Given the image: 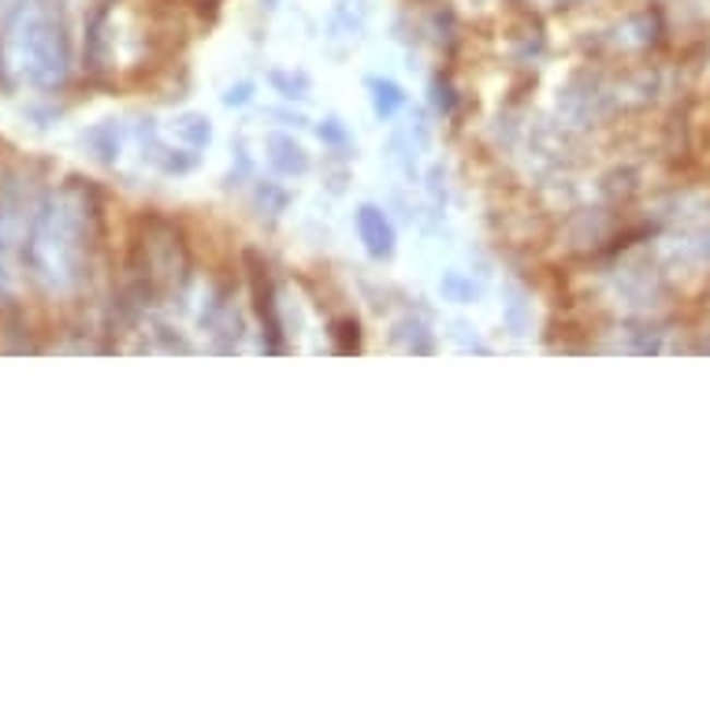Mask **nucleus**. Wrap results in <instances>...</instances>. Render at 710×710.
<instances>
[{"label":"nucleus","instance_id":"4468645a","mask_svg":"<svg viewBox=\"0 0 710 710\" xmlns=\"http://www.w3.org/2000/svg\"><path fill=\"white\" fill-rule=\"evenodd\" d=\"M0 287H4V227H0Z\"/></svg>","mask_w":710,"mask_h":710},{"label":"nucleus","instance_id":"f8f14e48","mask_svg":"<svg viewBox=\"0 0 710 710\" xmlns=\"http://www.w3.org/2000/svg\"><path fill=\"white\" fill-rule=\"evenodd\" d=\"M257 201H272V212H283L287 209V190H280V187H272V182H264L261 190H257Z\"/></svg>","mask_w":710,"mask_h":710},{"label":"nucleus","instance_id":"1a4fd4ad","mask_svg":"<svg viewBox=\"0 0 710 710\" xmlns=\"http://www.w3.org/2000/svg\"><path fill=\"white\" fill-rule=\"evenodd\" d=\"M90 142L97 145V156L105 164H113L116 156H119V134H116V127H97L94 134H90Z\"/></svg>","mask_w":710,"mask_h":710},{"label":"nucleus","instance_id":"9b49d317","mask_svg":"<svg viewBox=\"0 0 710 710\" xmlns=\"http://www.w3.org/2000/svg\"><path fill=\"white\" fill-rule=\"evenodd\" d=\"M250 100H253V82H238V86H230L224 94V105L230 108H242V105H250Z\"/></svg>","mask_w":710,"mask_h":710},{"label":"nucleus","instance_id":"20e7f679","mask_svg":"<svg viewBox=\"0 0 710 710\" xmlns=\"http://www.w3.org/2000/svg\"><path fill=\"white\" fill-rule=\"evenodd\" d=\"M264 153H269V164L280 175H306L309 171V153L301 150V142H294V134H269Z\"/></svg>","mask_w":710,"mask_h":710},{"label":"nucleus","instance_id":"f257e3e1","mask_svg":"<svg viewBox=\"0 0 710 710\" xmlns=\"http://www.w3.org/2000/svg\"><path fill=\"white\" fill-rule=\"evenodd\" d=\"M97 205L90 190L63 187L42 205L31 230V269L52 294H71L82 287L94 250Z\"/></svg>","mask_w":710,"mask_h":710},{"label":"nucleus","instance_id":"ddd939ff","mask_svg":"<svg viewBox=\"0 0 710 710\" xmlns=\"http://www.w3.org/2000/svg\"><path fill=\"white\" fill-rule=\"evenodd\" d=\"M543 8H569V4H580V0H536Z\"/></svg>","mask_w":710,"mask_h":710},{"label":"nucleus","instance_id":"7ed1b4c3","mask_svg":"<svg viewBox=\"0 0 710 710\" xmlns=\"http://www.w3.org/2000/svg\"><path fill=\"white\" fill-rule=\"evenodd\" d=\"M357 235H362L368 257H376V261H387V257L394 253V224L387 220L383 209L376 205H362L357 209Z\"/></svg>","mask_w":710,"mask_h":710},{"label":"nucleus","instance_id":"423d86ee","mask_svg":"<svg viewBox=\"0 0 710 710\" xmlns=\"http://www.w3.org/2000/svg\"><path fill=\"white\" fill-rule=\"evenodd\" d=\"M368 90H372V108L380 119H394L405 108V90L399 82L391 79H372L368 82Z\"/></svg>","mask_w":710,"mask_h":710},{"label":"nucleus","instance_id":"39448f33","mask_svg":"<svg viewBox=\"0 0 710 710\" xmlns=\"http://www.w3.org/2000/svg\"><path fill=\"white\" fill-rule=\"evenodd\" d=\"M171 131L182 145H187V150H205V145L212 142V123L201 113H182L171 123Z\"/></svg>","mask_w":710,"mask_h":710},{"label":"nucleus","instance_id":"9d476101","mask_svg":"<svg viewBox=\"0 0 710 710\" xmlns=\"http://www.w3.org/2000/svg\"><path fill=\"white\" fill-rule=\"evenodd\" d=\"M317 134H320V142H328V145H346V131L339 119H324V123L317 127Z\"/></svg>","mask_w":710,"mask_h":710},{"label":"nucleus","instance_id":"0eeeda50","mask_svg":"<svg viewBox=\"0 0 710 710\" xmlns=\"http://www.w3.org/2000/svg\"><path fill=\"white\" fill-rule=\"evenodd\" d=\"M439 291H442V298L458 301V306H465V301L476 298L473 280H465V275H458V272H447V275H442V280H439Z\"/></svg>","mask_w":710,"mask_h":710},{"label":"nucleus","instance_id":"6e6552de","mask_svg":"<svg viewBox=\"0 0 710 710\" xmlns=\"http://www.w3.org/2000/svg\"><path fill=\"white\" fill-rule=\"evenodd\" d=\"M272 86L280 90L283 97H298L306 100L309 97V79L306 75H287V71H272Z\"/></svg>","mask_w":710,"mask_h":710},{"label":"nucleus","instance_id":"f03ea898","mask_svg":"<svg viewBox=\"0 0 710 710\" xmlns=\"http://www.w3.org/2000/svg\"><path fill=\"white\" fill-rule=\"evenodd\" d=\"M8 49L26 82L52 90L71 71V38L60 0H4Z\"/></svg>","mask_w":710,"mask_h":710}]
</instances>
